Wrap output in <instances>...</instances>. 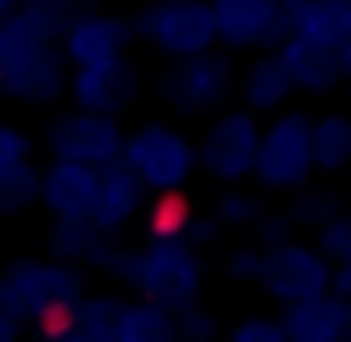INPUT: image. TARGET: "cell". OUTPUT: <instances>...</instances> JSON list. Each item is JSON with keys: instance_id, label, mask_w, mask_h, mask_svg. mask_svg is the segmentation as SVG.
Wrapping results in <instances>:
<instances>
[{"instance_id": "8d00e7d4", "label": "cell", "mask_w": 351, "mask_h": 342, "mask_svg": "<svg viewBox=\"0 0 351 342\" xmlns=\"http://www.w3.org/2000/svg\"><path fill=\"white\" fill-rule=\"evenodd\" d=\"M347 209H351V205H347Z\"/></svg>"}, {"instance_id": "f546056e", "label": "cell", "mask_w": 351, "mask_h": 342, "mask_svg": "<svg viewBox=\"0 0 351 342\" xmlns=\"http://www.w3.org/2000/svg\"><path fill=\"white\" fill-rule=\"evenodd\" d=\"M214 338V316H209L205 307H182L178 311V342H205Z\"/></svg>"}, {"instance_id": "e0dca14e", "label": "cell", "mask_w": 351, "mask_h": 342, "mask_svg": "<svg viewBox=\"0 0 351 342\" xmlns=\"http://www.w3.org/2000/svg\"><path fill=\"white\" fill-rule=\"evenodd\" d=\"M240 103L254 107L258 116H276L289 107V98L298 94V80H293L289 62L280 58V49H263L249 58V67L240 71Z\"/></svg>"}, {"instance_id": "e575fe53", "label": "cell", "mask_w": 351, "mask_h": 342, "mask_svg": "<svg viewBox=\"0 0 351 342\" xmlns=\"http://www.w3.org/2000/svg\"><path fill=\"white\" fill-rule=\"evenodd\" d=\"M347 342H351V329H347Z\"/></svg>"}, {"instance_id": "4dcf8cb0", "label": "cell", "mask_w": 351, "mask_h": 342, "mask_svg": "<svg viewBox=\"0 0 351 342\" xmlns=\"http://www.w3.org/2000/svg\"><path fill=\"white\" fill-rule=\"evenodd\" d=\"M338 289H343L347 298H351V249H347L343 258H338Z\"/></svg>"}, {"instance_id": "4fadbf2b", "label": "cell", "mask_w": 351, "mask_h": 342, "mask_svg": "<svg viewBox=\"0 0 351 342\" xmlns=\"http://www.w3.org/2000/svg\"><path fill=\"white\" fill-rule=\"evenodd\" d=\"M45 169H36V138L23 129H0V214H23L40 205Z\"/></svg>"}, {"instance_id": "4316f807", "label": "cell", "mask_w": 351, "mask_h": 342, "mask_svg": "<svg viewBox=\"0 0 351 342\" xmlns=\"http://www.w3.org/2000/svg\"><path fill=\"white\" fill-rule=\"evenodd\" d=\"M263 258H267V245L263 240H254V245H236V249H227V258H223V271H227V280H236V284H258L263 280Z\"/></svg>"}, {"instance_id": "7402d4cb", "label": "cell", "mask_w": 351, "mask_h": 342, "mask_svg": "<svg viewBox=\"0 0 351 342\" xmlns=\"http://www.w3.org/2000/svg\"><path fill=\"white\" fill-rule=\"evenodd\" d=\"M289 32L302 36V40L338 49L351 36V0H307L302 9L289 14Z\"/></svg>"}, {"instance_id": "d590c367", "label": "cell", "mask_w": 351, "mask_h": 342, "mask_svg": "<svg viewBox=\"0 0 351 342\" xmlns=\"http://www.w3.org/2000/svg\"><path fill=\"white\" fill-rule=\"evenodd\" d=\"M347 89H351V80H347Z\"/></svg>"}, {"instance_id": "d4e9b609", "label": "cell", "mask_w": 351, "mask_h": 342, "mask_svg": "<svg viewBox=\"0 0 351 342\" xmlns=\"http://www.w3.org/2000/svg\"><path fill=\"white\" fill-rule=\"evenodd\" d=\"M245 182H236V187H227L223 196L214 200V214H218V223H223L227 231H258V223H263V214L267 209L258 205L249 191H240Z\"/></svg>"}, {"instance_id": "277c9868", "label": "cell", "mask_w": 351, "mask_h": 342, "mask_svg": "<svg viewBox=\"0 0 351 342\" xmlns=\"http://www.w3.org/2000/svg\"><path fill=\"white\" fill-rule=\"evenodd\" d=\"M156 89H160V103L173 116H214L240 89V71L232 49L214 45V49L191 53V58H169Z\"/></svg>"}, {"instance_id": "6da1fadb", "label": "cell", "mask_w": 351, "mask_h": 342, "mask_svg": "<svg viewBox=\"0 0 351 342\" xmlns=\"http://www.w3.org/2000/svg\"><path fill=\"white\" fill-rule=\"evenodd\" d=\"M89 0H32L0 14V94L23 107H53L71 94L67 27Z\"/></svg>"}, {"instance_id": "8992f818", "label": "cell", "mask_w": 351, "mask_h": 342, "mask_svg": "<svg viewBox=\"0 0 351 342\" xmlns=\"http://www.w3.org/2000/svg\"><path fill=\"white\" fill-rule=\"evenodd\" d=\"M125 164L147 182V191H187L200 173V143H191L169 120H143L129 129Z\"/></svg>"}, {"instance_id": "d6a6232c", "label": "cell", "mask_w": 351, "mask_h": 342, "mask_svg": "<svg viewBox=\"0 0 351 342\" xmlns=\"http://www.w3.org/2000/svg\"><path fill=\"white\" fill-rule=\"evenodd\" d=\"M18 5H32V0H0V14H9V9H18Z\"/></svg>"}, {"instance_id": "ffe728a7", "label": "cell", "mask_w": 351, "mask_h": 342, "mask_svg": "<svg viewBox=\"0 0 351 342\" xmlns=\"http://www.w3.org/2000/svg\"><path fill=\"white\" fill-rule=\"evenodd\" d=\"M120 302L125 298H112V293H85V298H80L53 329H45L40 338H49V342H116Z\"/></svg>"}, {"instance_id": "484cf974", "label": "cell", "mask_w": 351, "mask_h": 342, "mask_svg": "<svg viewBox=\"0 0 351 342\" xmlns=\"http://www.w3.org/2000/svg\"><path fill=\"white\" fill-rule=\"evenodd\" d=\"M338 200L325 196V191H293V200H285V214H289L293 231H316L329 214H338Z\"/></svg>"}, {"instance_id": "603a6c76", "label": "cell", "mask_w": 351, "mask_h": 342, "mask_svg": "<svg viewBox=\"0 0 351 342\" xmlns=\"http://www.w3.org/2000/svg\"><path fill=\"white\" fill-rule=\"evenodd\" d=\"M316 173H347L351 169V112H320L316 129Z\"/></svg>"}, {"instance_id": "1f68e13d", "label": "cell", "mask_w": 351, "mask_h": 342, "mask_svg": "<svg viewBox=\"0 0 351 342\" xmlns=\"http://www.w3.org/2000/svg\"><path fill=\"white\" fill-rule=\"evenodd\" d=\"M338 58H343V71H347V80H351V36L338 45Z\"/></svg>"}, {"instance_id": "cb8c5ba5", "label": "cell", "mask_w": 351, "mask_h": 342, "mask_svg": "<svg viewBox=\"0 0 351 342\" xmlns=\"http://www.w3.org/2000/svg\"><path fill=\"white\" fill-rule=\"evenodd\" d=\"M191 200L182 191H152L143 209V231L147 236H187V223H191Z\"/></svg>"}, {"instance_id": "83f0119b", "label": "cell", "mask_w": 351, "mask_h": 342, "mask_svg": "<svg viewBox=\"0 0 351 342\" xmlns=\"http://www.w3.org/2000/svg\"><path fill=\"white\" fill-rule=\"evenodd\" d=\"M311 240H316V245H320V249H325V254L338 262V258H343L347 249H351V209L343 205L338 214H329L325 223L311 231Z\"/></svg>"}, {"instance_id": "836d02e7", "label": "cell", "mask_w": 351, "mask_h": 342, "mask_svg": "<svg viewBox=\"0 0 351 342\" xmlns=\"http://www.w3.org/2000/svg\"><path fill=\"white\" fill-rule=\"evenodd\" d=\"M280 5H285V9H289V14H293V9H302V5H307V0H280Z\"/></svg>"}, {"instance_id": "f1b7e54d", "label": "cell", "mask_w": 351, "mask_h": 342, "mask_svg": "<svg viewBox=\"0 0 351 342\" xmlns=\"http://www.w3.org/2000/svg\"><path fill=\"white\" fill-rule=\"evenodd\" d=\"M232 342H289L285 316H245L232 325Z\"/></svg>"}, {"instance_id": "7a4b0ae2", "label": "cell", "mask_w": 351, "mask_h": 342, "mask_svg": "<svg viewBox=\"0 0 351 342\" xmlns=\"http://www.w3.org/2000/svg\"><path fill=\"white\" fill-rule=\"evenodd\" d=\"M85 298V267L67 258H18L0 280V342H18L23 329H53Z\"/></svg>"}, {"instance_id": "5b68a950", "label": "cell", "mask_w": 351, "mask_h": 342, "mask_svg": "<svg viewBox=\"0 0 351 342\" xmlns=\"http://www.w3.org/2000/svg\"><path fill=\"white\" fill-rule=\"evenodd\" d=\"M316 116L285 107L267 120L263 129V151H258L254 182L271 196H293L307 187V178L316 173V143H311Z\"/></svg>"}, {"instance_id": "52a82bcc", "label": "cell", "mask_w": 351, "mask_h": 342, "mask_svg": "<svg viewBox=\"0 0 351 342\" xmlns=\"http://www.w3.org/2000/svg\"><path fill=\"white\" fill-rule=\"evenodd\" d=\"M134 32L160 58H191L223 45L214 0H147L134 18Z\"/></svg>"}, {"instance_id": "5bb4252c", "label": "cell", "mask_w": 351, "mask_h": 342, "mask_svg": "<svg viewBox=\"0 0 351 342\" xmlns=\"http://www.w3.org/2000/svg\"><path fill=\"white\" fill-rule=\"evenodd\" d=\"M138 40L134 23L120 14H107V9H80V18L67 27V36H62V49H67L71 67H80V62H107V58H120V53H129Z\"/></svg>"}, {"instance_id": "44dd1931", "label": "cell", "mask_w": 351, "mask_h": 342, "mask_svg": "<svg viewBox=\"0 0 351 342\" xmlns=\"http://www.w3.org/2000/svg\"><path fill=\"white\" fill-rule=\"evenodd\" d=\"M116 342H178V311L134 293V298L120 302Z\"/></svg>"}, {"instance_id": "9c48e42d", "label": "cell", "mask_w": 351, "mask_h": 342, "mask_svg": "<svg viewBox=\"0 0 351 342\" xmlns=\"http://www.w3.org/2000/svg\"><path fill=\"white\" fill-rule=\"evenodd\" d=\"M334 284H338V262L316 245V240L285 236V240H271V245H267L258 289H263L271 302L289 307V302L316 298V293L334 289Z\"/></svg>"}, {"instance_id": "7c38bea8", "label": "cell", "mask_w": 351, "mask_h": 342, "mask_svg": "<svg viewBox=\"0 0 351 342\" xmlns=\"http://www.w3.org/2000/svg\"><path fill=\"white\" fill-rule=\"evenodd\" d=\"M138 67L129 53H120V58H107V62H80V67H71V103L76 107H94V112H125V107H134L138 98Z\"/></svg>"}, {"instance_id": "8fae6325", "label": "cell", "mask_w": 351, "mask_h": 342, "mask_svg": "<svg viewBox=\"0 0 351 342\" xmlns=\"http://www.w3.org/2000/svg\"><path fill=\"white\" fill-rule=\"evenodd\" d=\"M218 40L232 53H263L280 49L289 36V9L280 0H214Z\"/></svg>"}, {"instance_id": "d6986e66", "label": "cell", "mask_w": 351, "mask_h": 342, "mask_svg": "<svg viewBox=\"0 0 351 342\" xmlns=\"http://www.w3.org/2000/svg\"><path fill=\"white\" fill-rule=\"evenodd\" d=\"M280 58L289 62L293 80H298V94H334L338 85H347V71H343V58H338V49H329V45H316V40H302V36H285L280 40Z\"/></svg>"}, {"instance_id": "ac0fdd59", "label": "cell", "mask_w": 351, "mask_h": 342, "mask_svg": "<svg viewBox=\"0 0 351 342\" xmlns=\"http://www.w3.org/2000/svg\"><path fill=\"white\" fill-rule=\"evenodd\" d=\"M147 209V182L129 169L125 160L107 164L103 169V182H98V205H94V223L103 231L120 236L125 227H134Z\"/></svg>"}, {"instance_id": "2e32d148", "label": "cell", "mask_w": 351, "mask_h": 342, "mask_svg": "<svg viewBox=\"0 0 351 342\" xmlns=\"http://www.w3.org/2000/svg\"><path fill=\"white\" fill-rule=\"evenodd\" d=\"M285 329H289V342H347L351 329V298L343 289H325L316 298H302L280 307Z\"/></svg>"}, {"instance_id": "9a60e30c", "label": "cell", "mask_w": 351, "mask_h": 342, "mask_svg": "<svg viewBox=\"0 0 351 342\" xmlns=\"http://www.w3.org/2000/svg\"><path fill=\"white\" fill-rule=\"evenodd\" d=\"M98 182H103V169L53 156V160L45 164L40 205L49 209V218H94V205H98Z\"/></svg>"}, {"instance_id": "ba28073f", "label": "cell", "mask_w": 351, "mask_h": 342, "mask_svg": "<svg viewBox=\"0 0 351 342\" xmlns=\"http://www.w3.org/2000/svg\"><path fill=\"white\" fill-rule=\"evenodd\" d=\"M263 116L254 107H223L200 134V173L214 178L218 187H236L249 182L258 169V151H263Z\"/></svg>"}, {"instance_id": "30bf717a", "label": "cell", "mask_w": 351, "mask_h": 342, "mask_svg": "<svg viewBox=\"0 0 351 342\" xmlns=\"http://www.w3.org/2000/svg\"><path fill=\"white\" fill-rule=\"evenodd\" d=\"M125 143H129V129L120 125L116 112H94V107H76V103L45 134L49 156L94 164V169H107V164L125 160Z\"/></svg>"}, {"instance_id": "3957f363", "label": "cell", "mask_w": 351, "mask_h": 342, "mask_svg": "<svg viewBox=\"0 0 351 342\" xmlns=\"http://www.w3.org/2000/svg\"><path fill=\"white\" fill-rule=\"evenodd\" d=\"M205 249L187 236H143V245H129V258L120 267V284L173 311L196 307L205 293Z\"/></svg>"}]
</instances>
